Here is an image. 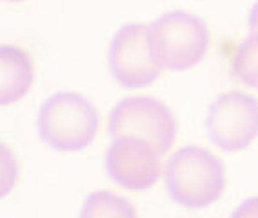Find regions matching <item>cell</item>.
Returning <instances> with one entry per match:
<instances>
[{"label":"cell","instance_id":"6da1fadb","mask_svg":"<svg viewBox=\"0 0 258 218\" xmlns=\"http://www.w3.org/2000/svg\"><path fill=\"white\" fill-rule=\"evenodd\" d=\"M169 196L189 209L209 207L227 187V171L218 155L199 146H185L171 155L164 169Z\"/></svg>","mask_w":258,"mask_h":218},{"label":"cell","instance_id":"7a4b0ae2","mask_svg":"<svg viewBox=\"0 0 258 218\" xmlns=\"http://www.w3.org/2000/svg\"><path fill=\"white\" fill-rule=\"evenodd\" d=\"M37 124L47 146L62 153H77L95 142L102 122L97 106L88 97L60 91L44 102Z\"/></svg>","mask_w":258,"mask_h":218},{"label":"cell","instance_id":"3957f363","mask_svg":"<svg viewBox=\"0 0 258 218\" xmlns=\"http://www.w3.org/2000/svg\"><path fill=\"white\" fill-rule=\"evenodd\" d=\"M109 69L120 86L131 89L146 88L160 79L166 67L155 49L151 26L133 22L115 33L109 46Z\"/></svg>","mask_w":258,"mask_h":218},{"label":"cell","instance_id":"277c9868","mask_svg":"<svg viewBox=\"0 0 258 218\" xmlns=\"http://www.w3.org/2000/svg\"><path fill=\"white\" fill-rule=\"evenodd\" d=\"M107 131L115 138H146L166 155L178 136V120L166 102L139 95L124 98L111 109L107 118Z\"/></svg>","mask_w":258,"mask_h":218},{"label":"cell","instance_id":"5b68a950","mask_svg":"<svg viewBox=\"0 0 258 218\" xmlns=\"http://www.w3.org/2000/svg\"><path fill=\"white\" fill-rule=\"evenodd\" d=\"M155 49L169 71H187L208 55L209 29L204 20L185 11H169L151 26Z\"/></svg>","mask_w":258,"mask_h":218},{"label":"cell","instance_id":"8992f818","mask_svg":"<svg viewBox=\"0 0 258 218\" xmlns=\"http://www.w3.org/2000/svg\"><path fill=\"white\" fill-rule=\"evenodd\" d=\"M209 138L226 153L244 151L258 138V98L247 91H224L208 113Z\"/></svg>","mask_w":258,"mask_h":218},{"label":"cell","instance_id":"52a82bcc","mask_svg":"<svg viewBox=\"0 0 258 218\" xmlns=\"http://www.w3.org/2000/svg\"><path fill=\"white\" fill-rule=\"evenodd\" d=\"M164 153L139 136H118L107 151L109 177L125 189H149L164 177Z\"/></svg>","mask_w":258,"mask_h":218},{"label":"cell","instance_id":"ba28073f","mask_svg":"<svg viewBox=\"0 0 258 218\" xmlns=\"http://www.w3.org/2000/svg\"><path fill=\"white\" fill-rule=\"evenodd\" d=\"M35 82V58L22 46L6 44L0 49V102L13 106L31 91Z\"/></svg>","mask_w":258,"mask_h":218},{"label":"cell","instance_id":"9c48e42d","mask_svg":"<svg viewBox=\"0 0 258 218\" xmlns=\"http://www.w3.org/2000/svg\"><path fill=\"white\" fill-rule=\"evenodd\" d=\"M80 216L88 218H133L139 216V209L129 198L109 189H102L88 196L84 202Z\"/></svg>","mask_w":258,"mask_h":218},{"label":"cell","instance_id":"30bf717a","mask_svg":"<svg viewBox=\"0 0 258 218\" xmlns=\"http://www.w3.org/2000/svg\"><path fill=\"white\" fill-rule=\"evenodd\" d=\"M233 75L240 84L258 89V37L251 35L233 56Z\"/></svg>","mask_w":258,"mask_h":218},{"label":"cell","instance_id":"8fae6325","mask_svg":"<svg viewBox=\"0 0 258 218\" xmlns=\"http://www.w3.org/2000/svg\"><path fill=\"white\" fill-rule=\"evenodd\" d=\"M20 180V162L15 151L8 144H2V178H0V187H2V196H8L13 193L15 186Z\"/></svg>","mask_w":258,"mask_h":218},{"label":"cell","instance_id":"7c38bea8","mask_svg":"<svg viewBox=\"0 0 258 218\" xmlns=\"http://www.w3.org/2000/svg\"><path fill=\"white\" fill-rule=\"evenodd\" d=\"M233 216H242V218H258V196H251L236 207Z\"/></svg>","mask_w":258,"mask_h":218},{"label":"cell","instance_id":"4fadbf2b","mask_svg":"<svg viewBox=\"0 0 258 218\" xmlns=\"http://www.w3.org/2000/svg\"><path fill=\"white\" fill-rule=\"evenodd\" d=\"M249 31H251V35L258 37V2L253 6V10L249 13Z\"/></svg>","mask_w":258,"mask_h":218},{"label":"cell","instance_id":"5bb4252c","mask_svg":"<svg viewBox=\"0 0 258 218\" xmlns=\"http://www.w3.org/2000/svg\"><path fill=\"white\" fill-rule=\"evenodd\" d=\"M8 2H13V4H19V2H26V0H8Z\"/></svg>","mask_w":258,"mask_h":218}]
</instances>
